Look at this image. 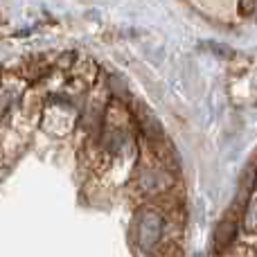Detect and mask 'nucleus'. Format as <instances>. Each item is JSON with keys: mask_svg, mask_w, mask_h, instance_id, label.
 Instances as JSON below:
<instances>
[{"mask_svg": "<svg viewBox=\"0 0 257 257\" xmlns=\"http://www.w3.org/2000/svg\"><path fill=\"white\" fill-rule=\"evenodd\" d=\"M244 230L248 235H255L257 232V192L250 196L248 205H246V212H244Z\"/></svg>", "mask_w": 257, "mask_h": 257, "instance_id": "obj_2", "label": "nucleus"}, {"mask_svg": "<svg viewBox=\"0 0 257 257\" xmlns=\"http://www.w3.org/2000/svg\"><path fill=\"white\" fill-rule=\"evenodd\" d=\"M239 12L241 16H253L257 12V0H239Z\"/></svg>", "mask_w": 257, "mask_h": 257, "instance_id": "obj_4", "label": "nucleus"}, {"mask_svg": "<svg viewBox=\"0 0 257 257\" xmlns=\"http://www.w3.org/2000/svg\"><path fill=\"white\" fill-rule=\"evenodd\" d=\"M235 223H221L219 226V230H217V235H214V241H217V248L221 250V248H226L228 244H230L232 239H235Z\"/></svg>", "mask_w": 257, "mask_h": 257, "instance_id": "obj_3", "label": "nucleus"}, {"mask_svg": "<svg viewBox=\"0 0 257 257\" xmlns=\"http://www.w3.org/2000/svg\"><path fill=\"white\" fill-rule=\"evenodd\" d=\"M163 235V217L156 210L147 208L138 214V246L142 250H154Z\"/></svg>", "mask_w": 257, "mask_h": 257, "instance_id": "obj_1", "label": "nucleus"}]
</instances>
